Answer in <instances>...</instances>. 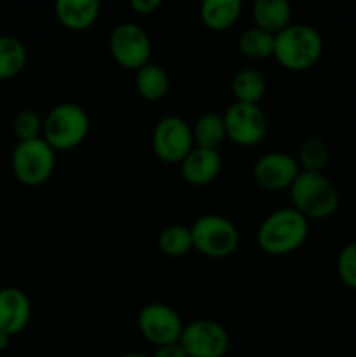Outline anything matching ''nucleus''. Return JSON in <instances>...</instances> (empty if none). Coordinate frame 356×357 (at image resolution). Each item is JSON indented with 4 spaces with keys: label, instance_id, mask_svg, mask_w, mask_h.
I'll use <instances>...</instances> for the list:
<instances>
[{
    "label": "nucleus",
    "instance_id": "f257e3e1",
    "mask_svg": "<svg viewBox=\"0 0 356 357\" xmlns=\"http://www.w3.org/2000/svg\"><path fill=\"white\" fill-rule=\"evenodd\" d=\"M309 234V220L293 208L276 209L260 223L257 244L271 257H285L299 250Z\"/></svg>",
    "mask_w": 356,
    "mask_h": 357
},
{
    "label": "nucleus",
    "instance_id": "f03ea898",
    "mask_svg": "<svg viewBox=\"0 0 356 357\" xmlns=\"http://www.w3.org/2000/svg\"><path fill=\"white\" fill-rule=\"evenodd\" d=\"M323 54V38L316 28L292 23L274 35L276 61L290 72H306L320 61Z\"/></svg>",
    "mask_w": 356,
    "mask_h": 357
},
{
    "label": "nucleus",
    "instance_id": "7ed1b4c3",
    "mask_svg": "<svg viewBox=\"0 0 356 357\" xmlns=\"http://www.w3.org/2000/svg\"><path fill=\"white\" fill-rule=\"evenodd\" d=\"M288 190L292 208L307 220L330 218L341 202L337 187L323 173L300 171Z\"/></svg>",
    "mask_w": 356,
    "mask_h": 357
},
{
    "label": "nucleus",
    "instance_id": "20e7f679",
    "mask_svg": "<svg viewBox=\"0 0 356 357\" xmlns=\"http://www.w3.org/2000/svg\"><path fill=\"white\" fill-rule=\"evenodd\" d=\"M89 126V115L80 105L59 103L45 115L42 138L56 152L72 150L86 139Z\"/></svg>",
    "mask_w": 356,
    "mask_h": 357
},
{
    "label": "nucleus",
    "instance_id": "39448f33",
    "mask_svg": "<svg viewBox=\"0 0 356 357\" xmlns=\"http://www.w3.org/2000/svg\"><path fill=\"white\" fill-rule=\"evenodd\" d=\"M10 167L24 187H40L51 180L56 167V150L44 138L17 142L13 155Z\"/></svg>",
    "mask_w": 356,
    "mask_h": 357
},
{
    "label": "nucleus",
    "instance_id": "423d86ee",
    "mask_svg": "<svg viewBox=\"0 0 356 357\" xmlns=\"http://www.w3.org/2000/svg\"><path fill=\"white\" fill-rule=\"evenodd\" d=\"M192 246L208 258H227L237 250L239 232L230 220L220 215L199 216L191 227Z\"/></svg>",
    "mask_w": 356,
    "mask_h": 357
},
{
    "label": "nucleus",
    "instance_id": "0eeeda50",
    "mask_svg": "<svg viewBox=\"0 0 356 357\" xmlns=\"http://www.w3.org/2000/svg\"><path fill=\"white\" fill-rule=\"evenodd\" d=\"M110 54L119 66L138 72L150 63L152 42L147 31L136 23H121L110 35Z\"/></svg>",
    "mask_w": 356,
    "mask_h": 357
},
{
    "label": "nucleus",
    "instance_id": "6e6552de",
    "mask_svg": "<svg viewBox=\"0 0 356 357\" xmlns=\"http://www.w3.org/2000/svg\"><path fill=\"white\" fill-rule=\"evenodd\" d=\"M227 138L239 146H255L267 135V115L258 105L234 101L223 114Z\"/></svg>",
    "mask_w": 356,
    "mask_h": 357
},
{
    "label": "nucleus",
    "instance_id": "1a4fd4ad",
    "mask_svg": "<svg viewBox=\"0 0 356 357\" xmlns=\"http://www.w3.org/2000/svg\"><path fill=\"white\" fill-rule=\"evenodd\" d=\"M152 149L163 162L180 164L194 149L192 128L177 115L161 119L152 132Z\"/></svg>",
    "mask_w": 356,
    "mask_h": 357
},
{
    "label": "nucleus",
    "instance_id": "9d476101",
    "mask_svg": "<svg viewBox=\"0 0 356 357\" xmlns=\"http://www.w3.org/2000/svg\"><path fill=\"white\" fill-rule=\"evenodd\" d=\"M184 328L180 314L166 303H149L138 314L140 333L156 347L180 342Z\"/></svg>",
    "mask_w": 356,
    "mask_h": 357
},
{
    "label": "nucleus",
    "instance_id": "9b49d317",
    "mask_svg": "<svg viewBox=\"0 0 356 357\" xmlns=\"http://www.w3.org/2000/svg\"><path fill=\"white\" fill-rule=\"evenodd\" d=\"M188 357H223L229 351V333L212 319H195L185 324L180 338Z\"/></svg>",
    "mask_w": 356,
    "mask_h": 357
},
{
    "label": "nucleus",
    "instance_id": "f8f14e48",
    "mask_svg": "<svg viewBox=\"0 0 356 357\" xmlns=\"http://www.w3.org/2000/svg\"><path fill=\"white\" fill-rule=\"evenodd\" d=\"M300 167L295 157L285 152H267L257 159L253 178L265 190H286L299 176Z\"/></svg>",
    "mask_w": 356,
    "mask_h": 357
},
{
    "label": "nucleus",
    "instance_id": "ddd939ff",
    "mask_svg": "<svg viewBox=\"0 0 356 357\" xmlns=\"http://www.w3.org/2000/svg\"><path fill=\"white\" fill-rule=\"evenodd\" d=\"M30 317L31 303L24 291L14 286L0 288V331L14 337L28 326Z\"/></svg>",
    "mask_w": 356,
    "mask_h": 357
},
{
    "label": "nucleus",
    "instance_id": "4468645a",
    "mask_svg": "<svg viewBox=\"0 0 356 357\" xmlns=\"http://www.w3.org/2000/svg\"><path fill=\"white\" fill-rule=\"evenodd\" d=\"M181 176L188 185L205 187L218 176L222 169V155L218 150L194 146L180 162Z\"/></svg>",
    "mask_w": 356,
    "mask_h": 357
},
{
    "label": "nucleus",
    "instance_id": "2eb2a0df",
    "mask_svg": "<svg viewBox=\"0 0 356 357\" xmlns=\"http://www.w3.org/2000/svg\"><path fill=\"white\" fill-rule=\"evenodd\" d=\"M101 0H54V14L59 23L72 31H84L98 21Z\"/></svg>",
    "mask_w": 356,
    "mask_h": 357
},
{
    "label": "nucleus",
    "instance_id": "dca6fc26",
    "mask_svg": "<svg viewBox=\"0 0 356 357\" xmlns=\"http://www.w3.org/2000/svg\"><path fill=\"white\" fill-rule=\"evenodd\" d=\"M255 26L276 35L292 24L290 0H255L251 6Z\"/></svg>",
    "mask_w": 356,
    "mask_h": 357
},
{
    "label": "nucleus",
    "instance_id": "f3484780",
    "mask_svg": "<svg viewBox=\"0 0 356 357\" xmlns=\"http://www.w3.org/2000/svg\"><path fill=\"white\" fill-rule=\"evenodd\" d=\"M243 9L241 0H201L199 17L208 30L223 31L237 23Z\"/></svg>",
    "mask_w": 356,
    "mask_h": 357
},
{
    "label": "nucleus",
    "instance_id": "a211bd4d",
    "mask_svg": "<svg viewBox=\"0 0 356 357\" xmlns=\"http://www.w3.org/2000/svg\"><path fill=\"white\" fill-rule=\"evenodd\" d=\"M136 91L140 96L150 103H157V101L164 100L170 91V77L156 63H147L145 66L136 72L135 79Z\"/></svg>",
    "mask_w": 356,
    "mask_h": 357
},
{
    "label": "nucleus",
    "instance_id": "6ab92c4d",
    "mask_svg": "<svg viewBox=\"0 0 356 357\" xmlns=\"http://www.w3.org/2000/svg\"><path fill=\"white\" fill-rule=\"evenodd\" d=\"M192 138H194V146L218 150L220 145L227 139L223 115L215 114V112L201 115L192 126Z\"/></svg>",
    "mask_w": 356,
    "mask_h": 357
},
{
    "label": "nucleus",
    "instance_id": "aec40b11",
    "mask_svg": "<svg viewBox=\"0 0 356 357\" xmlns=\"http://www.w3.org/2000/svg\"><path fill=\"white\" fill-rule=\"evenodd\" d=\"M28 61L23 42L10 35H0V80H10L20 75Z\"/></svg>",
    "mask_w": 356,
    "mask_h": 357
},
{
    "label": "nucleus",
    "instance_id": "412c9836",
    "mask_svg": "<svg viewBox=\"0 0 356 357\" xmlns=\"http://www.w3.org/2000/svg\"><path fill=\"white\" fill-rule=\"evenodd\" d=\"M265 89H267L265 77L255 68L239 70L232 79V94L239 103L258 105L265 96Z\"/></svg>",
    "mask_w": 356,
    "mask_h": 357
},
{
    "label": "nucleus",
    "instance_id": "4be33fe9",
    "mask_svg": "<svg viewBox=\"0 0 356 357\" xmlns=\"http://www.w3.org/2000/svg\"><path fill=\"white\" fill-rule=\"evenodd\" d=\"M239 51L244 58L262 61L274 56V35L262 28H248L239 37Z\"/></svg>",
    "mask_w": 356,
    "mask_h": 357
},
{
    "label": "nucleus",
    "instance_id": "5701e85b",
    "mask_svg": "<svg viewBox=\"0 0 356 357\" xmlns=\"http://www.w3.org/2000/svg\"><path fill=\"white\" fill-rule=\"evenodd\" d=\"M157 246H159L161 253L166 257L178 258L187 255L188 251L194 250L192 246V234L191 227L184 225H170L164 230H161L159 237H157Z\"/></svg>",
    "mask_w": 356,
    "mask_h": 357
},
{
    "label": "nucleus",
    "instance_id": "b1692460",
    "mask_svg": "<svg viewBox=\"0 0 356 357\" xmlns=\"http://www.w3.org/2000/svg\"><path fill=\"white\" fill-rule=\"evenodd\" d=\"M299 162L300 171H313V173H323L328 162V146L321 138H307L300 145L299 155L295 157Z\"/></svg>",
    "mask_w": 356,
    "mask_h": 357
},
{
    "label": "nucleus",
    "instance_id": "393cba45",
    "mask_svg": "<svg viewBox=\"0 0 356 357\" xmlns=\"http://www.w3.org/2000/svg\"><path fill=\"white\" fill-rule=\"evenodd\" d=\"M42 129H44V119L35 110H30V108L17 112L13 121V131L16 135L17 142L42 138Z\"/></svg>",
    "mask_w": 356,
    "mask_h": 357
},
{
    "label": "nucleus",
    "instance_id": "a878e982",
    "mask_svg": "<svg viewBox=\"0 0 356 357\" xmlns=\"http://www.w3.org/2000/svg\"><path fill=\"white\" fill-rule=\"evenodd\" d=\"M337 275L344 286L356 289V243L346 244L337 257Z\"/></svg>",
    "mask_w": 356,
    "mask_h": 357
},
{
    "label": "nucleus",
    "instance_id": "bb28decb",
    "mask_svg": "<svg viewBox=\"0 0 356 357\" xmlns=\"http://www.w3.org/2000/svg\"><path fill=\"white\" fill-rule=\"evenodd\" d=\"M150 357H188V356L187 352H185V349L181 347L180 342H177V344L161 345V347H157L156 352H154Z\"/></svg>",
    "mask_w": 356,
    "mask_h": 357
},
{
    "label": "nucleus",
    "instance_id": "cd10ccee",
    "mask_svg": "<svg viewBox=\"0 0 356 357\" xmlns=\"http://www.w3.org/2000/svg\"><path fill=\"white\" fill-rule=\"evenodd\" d=\"M163 3V0H129V6L138 14H152Z\"/></svg>",
    "mask_w": 356,
    "mask_h": 357
},
{
    "label": "nucleus",
    "instance_id": "c85d7f7f",
    "mask_svg": "<svg viewBox=\"0 0 356 357\" xmlns=\"http://www.w3.org/2000/svg\"><path fill=\"white\" fill-rule=\"evenodd\" d=\"M9 342H10V335H7L6 331H0V352L6 351L9 347Z\"/></svg>",
    "mask_w": 356,
    "mask_h": 357
},
{
    "label": "nucleus",
    "instance_id": "c756f323",
    "mask_svg": "<svg viewBox=\"0 0 356 357\" xmlns=\"http://www.w3.org/2000/svg\"><path fill=\"white\" fill-rule=\"evenodd\" d=\"M121 357H150V356L142 351H131V352H126V354H122Z\"/></svg>",
    "mask_w": 356,
    "mask_h": 357
},
{
    "label": "nucleus",
    "instance_id": "7c9ffc66",
    "mask_svg": "<svg viewBox=\"0 0 356 357\" xmlns=\"http://www.w3.org/2000/svg\"><path fill=\"white\" fill-rule=\"evenodd\" d=\"M241 2H244V0H241ZM248 2H251V3H253V2H255V0H248Z\"/></svg>",
    "mask_w": 356,
    "mask_h": 357
}]
</instances>
